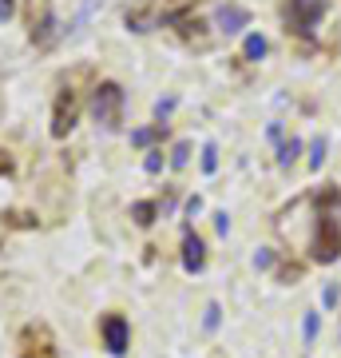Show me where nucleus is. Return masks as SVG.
Segmentation results:
<instances>
[{
	"label": "nucleus",
	"mask_w": 341,
	"mask_h": 358,
	"mask_svg": "<svg viewBox=\"0 0 341 358\" xmlns=\"http://www.w3.org/2000/svg\"><path fill=\"white\" fill-rule=\"evenodd\" d=\"M91 115L107 131L119 128V120H123V88L112 84V80H103L100 88H96V96H91Z\"/></svg>",
	"instance_id": "f257e3e1"
},
{
	"label": "nucleus",
	"mask_w": 341,
	"mask_h": 358,
	"mask_svg": "<svg viewBox=\"0 0 341 358\" xmlns=\"http://www.w3.org/2000/svg\"><path fill=\"white\" fill-rule=\"evenodd\" d=\"M314 259L317 263H338L341 259V227H338V219H321L317 239H314Z\"/></svg>",
	"instance_id": "f03ea898"
},
{
	"label": "nucleus",
	"mask_w": 341,
	"mask_h": 358,
	"mask_svg": "<svg viewBox=\"0 0 341 358\" xmlns=\"http://www.w3.org/2000/svg\"><path fill=\"white\" fill-rule=\"evenodd\" d=\"M76 112H79L76 92L63 88L60 96H56V108H52V136H56V140H63L68 131L76 128Z\"/></svg>",
	"instance_id": "7ed1b4c3"
},
{
	"label": "nucleus",
	"mask_w": 341,
	"mask_h": 358,
	"mask_svg": "<svg viewBox=\"0 0 341 358\" xmlns=\"http://www.w3.org/2000/svg\"><path fill=\"white\" fill-rule=\"evenodd\" d=\"M326 13V0H290V8H286V16H290V24L302 32V36H310L317 24V16Z\"/></svg>",
	"instance_id": "20e7f679"
},
{
	"label": "nucleus",
	"mask_w": 341,
	"mask_h": 358,
	"mask_svg": "<svg viewBox=\"0 0 341 358\" xmlns=\"http://www.w3.org/2000/svg\"><path fill=\"white\" fill-rule=\"evenodd\" d=\"M100 334H103V346L112 350V355H127V346H131V327H127L123 315H107L100 322Z\"/></svg>",
	"instance_id": "39448f33"
},
{
	"label": "nucleus",
	"mask_w": 341,
	"mask_h": 358,
	"mask_svg": "<svg viewBox=\"0 0 341 358\" xmlns=\"http://www.w3.org/2000/svg\"><path fill=\"white\" fill-rule=\"evenodd\" d=\"M20 355H24V358H56L52 334L44 331V327H28L24 338H20Z\"/></svg>",
	"instance_id": "423d86ee"
},
{
	"label": "nucleus",
	"mask_w": 341,
	"mask_h": 358,
	"mask_svg": "<svg viewBox=\"0 0 341 358\" xmlns=\"http://www.w3.org/2000/svg\"><path fill=\"white\" fill-rule=\"evenodd\" d=\"M183 267H187L190 275H199V271L206 267V247H202V239L195 235V231L183 235Z\"/></svg>",
	"instance_id": "0eeeda50"
},
{
	"label": "nucleus",
	"mask_w": 341,
	"mask_h": 358,
	"mask_svg": "<svg viewBox=\"0 0 341 358\" xmlns=\"http://www.w3.org/2000/svg\"><path fill=\"white\" fill-rule=\"evenodd\" d=\"M32 40H36V48H52L56 40H60V28H56V16L44 13L40 16V24L32 20Z\"/></svg>",
	"instance_id": "6e6552de"
},
{
	"label": "nucleus",
	"mask_w": 341,
	"mask_h": 358,
	"mask_svg": "<svg viewBox=\"0 0 341 358\" xmlns=\"http://www.w3.org/2000/svg\"><path fill=\"white\" fill-rule=\"evenodd\" d=\"M218 24H222V32H242L250 24V13L238 4H227V8H218Z\"/></svg>",
	"instance_id": "1a4fd4ad"
},
{
	"label": "nucleus",
	"mask_w": 341,
	"mask_h": 358,
	"mask_svg": "<svg viewBox=\"0 0 341 358\" xmlns=\"http://www.w3.org/2000/svg\"><path fill=\"white\" fill-rule=\"evenodd\" d=\"M242 56H246V60H262V56H266V36L250 32V36H246V44H242Z\"/></svg>",
	"instance_id": "9d476101"
},
{
	"label": "nucleus",
	"mask_w": 341,
	"mask_h": 358,
	"mask_svg": "<svg viewBox=\"0 0 341 358\" xmlns=\"http://www.w3.org/2000/svg\"><path fill=\"white\" fill-rule=\"evenodd\" d=\"M163 131H167V124H155V128H139V131H131V143H135V148H147V143L159 140Z\"/></svg>",
	"instance_id": "9b49d317"
},
{
	"label": "nucleus",
	"mask_w": 341,
	"mask_h": 358,
	"mask_svg": "<svg viewBox=\"0 0 341 358\" xmlns=\"http://www.w3.org/2000/svg\"><path fill=\"white\" fill-rule=\"evenodd\" d=\"M298 152H302V140H286V143L278 148V164H282V167H290L294 159H298Z\"/></svg>",
	"instance_id": "f8f14e48"
},
{
	"label": "nucleus",
	"mask_w": 341,
	"mask_h": 358,
	"mask_svg": "<svg viewBox=\"0 0 341 358\" xmlns=\"http://www.w3.org/2000/svg\"><path fill=\"white\" fill-rule=\"evenodd\" d=\"M202 171H206V176H215V171H218V148H215V143H206V148H202Z\"/></svg>",
	"instance_id": "ddd939ff"
},
{
	"label": "nucleus",
	"mask_w": 341,
	"mask_h": 358,
	"mask_svg": "<svg viewBox=\"0 0 341 358\" xmlns=\"http://www.w3.org/2000/svg\"><path fill=\"white\" fill-rule=\"evenodd\" d=\"M131 219H135L139 227H147V223L155 219V203H135V207H131Z\"/></svg>",
	"instance_id": "4468645a"
},
{
	"label": "nucleus",
	"mask_w": 341,
	"mask_h": 358,
	"mask_svg": "<svg viewBox=\"0 0 341 358\" xmlns=\"http://www.w3.org/2000/svg\"><path fill=\"white\" fill-rule=\"evenodd\" d=\"M218 319H222V307H218V303H206V315H202V331H215Z\"/></svg>",
	"instance_id": "2eb2a0df"
},
{
	"label": "nucleus",
	"mask_w": 341,
	"mask_h": 358,
	"mask_svg": "<svg viewBox=\"0 0 341 358\" xmlns=\"http://www.w3.org/2000/svg\"><path fill=\"white\" fill-rule=\"evenodd\" d=\"M321 164H326V140H314V148H310V167L317 171Z\"/></svg>",
	"instance_id": "dca6fc26"
},
{
	"label": "nucleus",
	"mask_w": 341,
	"mask_h": 358,
	"mask_svg": "<svg viewBox=\"0 0 341 358\" xmlns=\"http://www.w3.org/2000/svg\"><path fill=\"white\" fill-rule=\"evenodd\" d=\"M187 159H190V143H175V152H171V164H175V167H187Z\"/></svg>",
	"instance_id": "f3484780"
},
{
	"label": "nucleus",
	"mask_w": 341,
	"mask_h": 358,
	"mask_svg": "<svg viewBox=\"0 0 341 358\" xmlns=\"http://www.w3.org/2000/svg\"><path fill=\"white\" fill-rule=\"evenodd\" d=\"M302 334H305V343H314V334H317V315H314V310L305 315V322H302Z\"/></svg>",
	"instance_id": "a211bd4d"
},
{
	"label": "nucleus",
	"mask_w": 341,
	"mask_h": 358,
	"mask_svg": "<svg viewBox=\"0 0 341 358\" xmlns=\"http://www.w3.org/2000/svg\"><path fill=\"white\" fill-rule=\"evenodd\" d=\"M147 171H151V176H159V171H163V152H147Z\"/></svg>",
	"instance_id": "6ab92c4d"
},
{
	"label": "nucleus",
	"mask_w": 341,
	"mask_h": 358,
	"mask_svg": "<svg viewBox=\"0 0 341 358\" xmlns=\"http://www.w3.org/2000/svg\"><path fill=\"white\" fill-rule=\"evenodd\" d=\"M338 299H341V291H338V287H326V294H321V303H326V307H338Z\"/></svg>",
	"instance_id": "aec40b11"
},
{
	"label": "nucleus",
	"mask_w": 341,
	"mask_h": 358,
	"mask_svg": "<svg viewBox=\"0 0 341 358\" xmlns=\"http://www.w3.org/2000/svg\"><path fill=\"white\" fill-rule=\"evenodd\" d=\"M171 112H175V100H159V103H155V115H159V120L171 115Z\"/></svg>",
	"instance_id": "412c9836"
},
{
	"label": "nucleus",
	"mask_w": 341,
	"mask_h": 358,
	"mask_svg": "<svg viewBox=\"0 0 341 358\" xmlns=\"http://www.w3.org/2000/svg\"><path fill=\"white\" fill-rule=\"evenodd\" d=\"M215 227H218V235H227V231H230V215H227V211H218V215H215Z\"/></svg>",
	"instance_id": "4be33fe9"
},
{
	"label": "nucleus",
	"mask_w": 341,
	"mask_h": 358,
	"mask_svg": "<svg viewBox=\"0 0 341 358\" xmlns=\"http://www.w3.org/2000/svg\"><path fill=\"white\" fill-rule=\"evenodd\" d=\"M16 13V0H0V20H8Z\"/></svg>",
	"instance_id": "5701e85b"
},
{
	"label": "nucleus",
	"mask_w": 341,
	"mask_h": 358,
	"mask_svg": "<svg viewBox=\"0 0 341 358\" xmlns=\"http://www.w3.org/2000/svg\"><path fill=\"white\" fill-rule=\"evenodd\" d=\"M199 211H202V199H199V195H195V199H187V215H199Z\"/></svg>",
	"instance_id": "b1692460"
}]
</instances>
